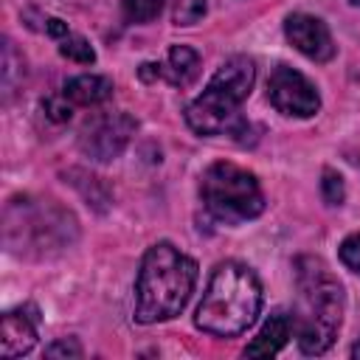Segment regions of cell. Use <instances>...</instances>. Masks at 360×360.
Segmentation results:
<instances>
[{"label":"cell","instance_id":"1","mask_svg":"<svg viewBox=\"0 0 360 360\" xmlns=\"http://www.w3.org/2000/svg\"><path fill=\"white\" fill-rule=\"evenodd\" d=\"M295 284H298V312L292 315V329L298 349L304 354H323L343 323L346 295L338 276L318 256L295 259Z\"/></svg>","mask_w":360,"mask_h":360},{"label":"cell","instance_id":"2","mask_svg":"<svg viewBox=\"0 0 360 360\" xmlns=\"http://www.w3.org/2000/svg\"><path fill=\"white\" fill-rule=\"evenodd\" d=\"M256 82V65L248 56H231L225 59L205 90L186 107V124L202 135H228L239 143L250 135V121L242 115V104L248 101Z\"/></svg>","mask_w":360,"mask_h":360},{"label":"cell","instance_id":"3","mask_svg":"<svg viewBox=\"0 0 360 360\" xmlns=\"http://www.w3.org/2000/svg\"><path fill=\"white\" fill-rule=\"evenodd\" d=\"M197 284V262L180 253L172 242H155L138 270L135 281V321L158 323L183 312Z\"/></svg>","mask_w":360,"mask_h":360},{"label":"cell","instance_id":"4","mask_svg":"<svg viewBox=\"0 0 360 360\" xmlns=\"http://www.w3.org/2000/svg\"><path fill=\"white\" fill-rule=\"evenodd\" d=\"M262 309L259 276L242 262H219L208 278L194 323L217 338L242 335Z\"/></svg>","mask_w":360,"mask_h":360},{"label":"cell","instance_id":"5","mask_svg":"<svg viewBox=\"0 0 360 360\" xmlns=\"http://www.w3.org/2000/svg\"><path fill=\"white\" fill-rule=\"evenodd\" d=\"M76 239V219L56 200L20 197L6 208V245L20 256H51Z\"/></svg>","mask_w":360,"mask_h":360},{"label":"cell","instance_id":"6","mask_svg":"<svg viewBox=\"0 0 360 360\" xmlns=\"http://www.w3.org/2000/svg\"><path fill=\"white\" fill-rule=\"evenodd\" d=\"M200 197L205 211L225 225H242L264 211V191L253 172L217 160L200 177Z\"/></svg>","mask_w":360,"mask_h":360},{"label":"cell","instance_id":"7","mask_svg":"<svg viewBox=\"0 0 360 360\" xmlns=\"http://www.w3.org/2000/svg\"><path fill=\"white\" fill-rule=\"evenodd\" d=\"M270 104L290 118H312L321 110L318 87L290 65H278L267 79Z\"/></svg>","mask_w":360,"mask_h":360},{"label":"cell","instance_id":"8","mask_svg":"<svg viewBox=\"0 0 360 360\" xmlns=\"http://www.w3.org/2000/svg\"><path fill=\"white\" fill-rule=\"evenodd\" d=\"M132 132H135L132 115H127V112H104V115L93 118L82 129L79 146L90 160L107 163V160H115L127 149Z\"/></svg>","mask_w":360,"mask_h":360},{"label":"cell","instance_id":"9","mask_svg":"<svg viewBox=\"0 0 360 360\" xmlns=\"http://www.w3.org/2000/svg\"><path fill=\"white\" fill-rule=\"evenodd\" d=\"M284 34L295 45V51H301L312 62H329L338 51L329 25L321 17H312L304 11H295L284 20Z\"/></svg>","mask_w":360,"mask_h":360},{"label":"cell","instance_id":"10","mask_svg":"<svg viewBox=\"0 0 360 360\" xmlns=\"http://www.w3.org/2000/svg\"><path fill=\"white\" fill-rule=\"evenodd\" d=\"M37 309L34 307H20L3 315L0 326V354L3 357H20L28 354L37 343Z\"/></svg>","mask_w":360,"mask_h":360},{"label":"cell","instance_id":"11","mask_svg":"<svg viewBox=\"0 0 360 360\" xmlns=\"http://www.w3.org/2000/svg\"><path fill=\"white\" fill-rule=\"evenodd\" d=\"M290 338H295L292 315H287L284 309H276V312L264 321V326L259 329V335L248 343L245 354H248V357H273V354H278V352L287 346Z\"/></svg>","mask_w":360,"mask_h":360},{"label":"cell","instance_id":"12","mask_svg":"<svg viewBox=\"0 0 360 360\" xmlns=\"http://www.w3.org/2000/svg\"><path fill=\"white\" fill-rule=\"evenodd\" d=\"M62 96L76 107H96V104H104L112 96V82L107 76H96V73L73 76V79L65 82Z\"/></svg>","mask_w":360,"mask_h":360},{"label":"cell","instance_id":"13","mask_svg":"<svg viewBox=\"0 0 360 360\" xmlns=\"http://www.w3.org/2000/svg\"><path fill=\"white\" fill-rule=\"evenodd\" d=\"M160 65V79H166L174 87H188L200 73V53L188 45H172L166 62Z\"/></svg>","mask_w":360,"mask_h":360},{"label":"cell","instance_id":"14","mask_svg":"<svg viewBox=\"0 0 360 360\" xmlns=\"http://www.w3.org/2000/svg\"><path fill=\"white\" fill-rule=\"evenodd\" d=\"M59 53H62L65 59H70V62H79V65H93V62H96V51H93V45H90L84 37H76V34L62 37Z\"/></svg>","mask_w":360,"mask_h":360},{"label":"cell","instance_id":"15","mask_svg":"<svg viewBox=\"0 0 360 360\" xmlns=\"http://www.w3.org/2000/svg\"><path fill=\"white\" fill-rule=\"evenodd\" d=\"M166 0H121V11L129 22H152Z\"/></svg>","mask_w":360,"mask_h":360},{"label":"cell","instance_id":"16","mask_svg":"<svg viewBox=\"0 0 360 360\" xmlns=\"http://www.w3.org/2000/svg\"><path fill=\"white\" fill-rule=\"evenodd\" d=\"M321 194L329 205H340L343 197H346V186H343V177L335 172V169H323L321 174Z\"/></svg>","mask_w":360,"mask_h":360},{"label":"cell","instance_id":"17","mask_svg":"<svg viewBox=\"0 0 360 360\" xmlns=\"http://www.w3.org/2000/svg\"><path fill=\"white\" fill-rule=\"evenodd\" d=\"M338 256H340L343 267H349L352 273H357V276H360V231L349 233V236L340 242Z\"/></svg>","mask_w":360,"mask_h":360},{"label":"cell","instance_id":"18","mask_svg":"<svg viewBox=\"0 0 360 360\" xmlns=\"http://www.w3.org/2000/svg\"><path fill=\"white\" fill-rule=\"evenodd\" d=\"M205 14V0H177L174 3V22L177 25H194Z\"/></svg>","mask_w":360,"mask_h":360},{"label":"cell","instance_id":"19","mask_svg":"<svg viewBox=\"0 0 360 360\" xmlns=\"http://www.w3.org/2000/svg\"><path fill=\"white\" fill-rule=\"evenodd\" d=\"M42 110H45V115H48L51 121L65 124V121L70 118V112H73V104L59 93V96H48V98L42 101Z\"/></svg>","mask_w":360,"mask_h":360},{"label":"cell","instance_id":"20","mask_svg":"<svg viewBox=\"0 0 360 360\" xmlns=\"http://www.w3.org/2000/svg\"><path fill=\"white\" fill-rule=\"evenodd\" d=\"M45 357H82V346L76 338H62L45 349Z\"/></svg>","mask_w":360,"mask_h":360},{"label":"cell","instance_id":"21","mask_svg":"<svg viewBox=\"0 0 360 360\" xmlns=\"http://www.w3.org/2000/svg\"><path fill=\"white\" fill-rule=\"evenodd\" d=\"M45 31H48L51 37H68V34H70L68 25H65L62 20H56V17H48V20H45Z\"/></svg>","mask_w":360,"mask_h":360},{"label":"cell","instance_id":"22","mask_svg":"<svg viewBox=\"0 0 360 360\" xmlns=\"http://www.w3.org/2000/svg\"><path fill=\"white\" fill-rule=\"evenodd\" d=\"M352 357H360V340L352 346Z\"/></svg>","mask_w":360,"mask_h":360},{"label":"cell","instance_id":"23","mask_svg":"<svg viewBox=\"0 0 360 360\" xmlns=\"http://www.w3.org/2000/svg\"><path fill=\"white\" fill-rule=\"evenodd\" d=\"M352 3H354V6H360V0H352Z\"/></svg>","mask_w":360,"mask_h":360}]
</instances>
